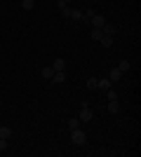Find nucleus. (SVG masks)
<instances>
[{
	"label": "nucleus",
	"instance_id": "nucleus-12",
	"mask_svg": "<svg viewBox=\"0 0 141 157\" xmlns=\"http://www.w3.org/2000/svg\"><path fill=\"white\" fill-rule=\"evenodd\" d=\"M80 124H82V122H80V120H78V117H71V120H68V122H66L68 131H71V129H78V127H80Z\"/></svg>",
	"mask_w": 141,
	"mask_h": 157
},
{
	"label": "nucleus",
	"instance_id": "nucleus-1",
	"mask_svg": "<svg viewBox=\"0 0 141 157\" xmlns=\"http://www.w3.org/2000/svg\"><path fill=\"white\" fill-rule=\"evenodd\" d=\"M71 141L82 148V145H87V134H85L80 127H78V129H71Z\"/></svg>",
	"mask_w": 141,
	"mask_h": 157
},
{
	"label": "nucleus",
	"instance_id": "nucleus-6",
	"mask_svg": "<svg viewBox=\"0 0 141 157\" xmlns=\"http://www.w3.org/2000/svg\"><path fill=\"white\" fill-rule=\"evenodd\" d=\"M122 75H125V73H120L118 68H111V71H108V80H111V82H120Z\"/></svg>",
	"mask_w": 141,
	"mask_h": 157
},
{
	"label": "nucleus",
	"instance_id": "nucleus-19",
	"mask_svg": "<svg viewBox=\"0 0 141 157\" xmlns=\"http://www.w3.org/2000/svg\"><path fill=\"white\" fill-rule=\"evenodd\" d=\"M59 10H61V17H64V19H71V7H59Z\"/></svg>",
	"mask_w": 141,
	"mask_h": 157
},
{
	"label": "nucleus",
	"instance_id": "nucleus-21",
	"mask_svg": "<svg viewBox=\"0 0 141 157\" xmlns=\"http://www.w3.org/2000/svg\"><path fill=\"white\" fill-rule=\"evenodd\" d=\"M7 150V138H0V152Z\"/></svg>",
	"mask_w": 141,
	"mask_h": 157
},
{
	"label": "nucleus",
	"instance_id": "nucleus-10",
	"mask_svg": "<svg viewBox=\"0 0 141 157\" xmlns=\"http://www.w3.org/2000/svg\"><path fill=\"white\" fill-rule=\"evenodd\" d=\"M108 113H113V115H118V113H120V103H118V101H108Z\"/></svg>",
	"mask_w": 141,
	"mask_h": 157
},
{
	"label": "nucleus",
	"instance_id": "nucleus-5",
	"mask_svg": "<svg viewBox=\"0 0 141 157\" xmlns=\"http://www.w3.org/2000/svg\"><path fill=\"white\" fill-rule=\"evenodd\" d=\"M101 33H104V35H111V38H113L115 33H118V26H113V24H104V26H101Z\"/></svg>",
	"mask_w": 141,
	"mask_h": 157
},
{
	"label": "nucleus",
	"instance_id": "nucleus-22",
	"mask_svg": "<svg viewBox=\"0 0 141 157\" xmlns=\"http://www.w3.org/2000/svg\"><path fill=\"white\" fill-rule=\"evenodd\" d=\"M68 2H71V0H59V2H57V5H59V7H66Z\"/></svg>",
	"mask_w": 141,
	"mask_h": 157
},
{
	"label": "nucleus",
	"instance_id": "nucleus-16",
	"mask_svg": "<svg viewBox=\"0 0 141 157\" xmlns=\"http://www.w3.org/2000/svg\"><path fill=\"white\" fill-rule=\"evenodd\" d=\"M12 136V129L10 127H0V138H10Z\"/></svg>",
	"mask_w": 141,
	"mask_h": 157
},
{
	"label": "nucleus",
	"instance_id": "nucleus-11",
	"mask_svg": "<svg viewBox=\"0 0 141 157\" xmlns=\"http://www.w3.org/2000/svg\"><path fill=\"white\" fill-rule=\"evenodd\" d=\"M115 68H118V71H120V73H127V71H129V68H132V63H129V61H127V59H122V61H120V63L115 66Z\"/></svg>",
	"mask_w": 141,
	"mask_h": 157
},
{
	"label": "nucleus",
	"instance_id": "nucleus-3",
	"mask_svg": "<svg viewBox=\"0 0 141 157\" xmlns=\"http://www.w3.org/2000/svg\"><path fill=\"white\" fill-rule=\"evenodd\" d=\"M89 24H92V28H101L106 24V17H104V14H94L92 19H89Z\"/></svg>",
	"mask_w": 141,
	"mask_h": 157
},
{
	"label": "nucleus",
	"instance_id": "nucleus-9",
	"mask_svg": "<svg viewBox=\"0 0 141 157\" xmlns=\"http://www.w3.org/2000/svg\"><path fill=\"white\" fill-rule=\"evenodd\" d=\"M52 82L54 85H64V82H66V73L61 71V73H54L52 75Z\"/></svg>",
	"mask_w": 141,
	"mask_h": 157
},
{
	"label": "nucleus",
	"instance_id": "nucleus-20",
	"mask_svg": "<svg viewBox=\"0 0 141 157\" xmlns=\"http://www.w3.org/2000/svg\"><path fill=\"white\" fill-rule=\"evenodd\" d=\"M106 98H108V101H118V92L108 89V92H106Z\"/></svg>",
	"mask_w": 141,
	"mask_h": 157
},
{
	"label": "nucleus",
	"instance_id": "nucleus-14",
	"mask_svg": "<svg viewBox=\"0 0 141 157\" xmlns=\"http://www.w3.org/2000/svg\"><path fill=\"white\" fill-rule=\"evenodd\" d=\"M99 42H101V47H106V49H108V47H113V38H111V35H104Z\"/></svg>",
	"mask_w": 141,
	"mask_h": 157
},
{
	"label": "nucleus",
	"instance_id": "nucleus-18",
	"mask_svg": "<svg viewBox=\"0 0 141 157\" xmlns=\"http://www.w3.org/2000/svg\"><path fill=\"white\" fill-rule=\"evenodd\" d=\"M96 80H99V78H89V80H87V89H89V92H94V89H96Z\"/></svg>",
	"mask_w": 141,
	"mask_h": 157
},
{
	"label": "nucleus",
	"instance_id": "nucleus-15",
	"mask_svg": "<svg viewBox=\"0 0 141 157\" xmlns=\"http://www.w3.org/2000/svg\"><path fill=\"white\" fill-rule=\"evenodd\" d=\"M21 7H24L26 12H31V10L35 7V0H21Z\"/></svg>",
	"mask_w": 141,
	"mask_h": 157
},
{
	"label": "nucleus",
	"instance_id": "nucleus-7",
	"mask_svg": "<svg viewBox=\"0 0 141 157\" xmlns=\"http://www.w3.org/2000/svg\"><path fill=\"white\" fill-rule=\"evenodd\" d=\"M71 19H73V21H80V24H89V21L85 19V14H82L80 10H71Z\"/></svg>",
	"mask_w": 141,
	"mask_h": 157
},
{
	"label": "nucleus",
	"instance_id": "nucleus-17",
	"mask_svg": "<svg viewBox=\"0 0 141 157\" xmlns=\"http://www.w3.org/2000/svg\"><path fill=\"white\" fill-rule=\"evenodd\" d=\"M52 75H54L52 66H49V68H42V80H52Z\"/></svg>",
	"mask_w": 141,
	"mask_h": 157
},
{
	"label": "nucleus",
	"instance_id": "nucleus-13",
	"mask_svg": "<svg viewBox=\"0 0 141 157\" xmlns=\"http://www.w3.org/2000/svg\"><path fill=\"white\" fill-rule=\"evenodd\" d=\"M89 38H92V40H96V42H99V40L104 38V33H101V28H92V31H89Z\"/></svg>",
	"mask_w": 141,
	"mask_h": 157
},
{
	"label": "nucleus",
	"instance_id": "nucleus-4",
	"mask_svg": "<svg viewBox=\"0 0 141 157\" xmlns=\"http://www.w3.org/2000/svg\"><path fill=\"white\" fill-rule=\"evenodd\" d=\"M111 85H113V82H111L108 78H99V80H96V89H101V92H108Z\"/></svg>",
	"mask_w": 141,
	"mask_h": 157
},
{
	"label": "nucleus",
	"instance_id": "nucleus-2",
	"mask_svg": "<svg viewBox=\"0 0 141 157\" xmlns=\"http://www.w3.org/2000/svg\"><path fill=\"white\" fill-rule=\"evenodd\" d=\"M78 120H80V122H92V120H94L92 108H89V105H82L80 113H78Z\"/></svg>",
	"mask_w": 141,
	"mask_h": 157
},
{
	"label": "nucleus",
	"instance_id": "nucleus-8",
	"mask_svg": "<svg viewBox=\"0 0 141 157\" xmlns=\"http://www.w3.org/2000/svg\"><path fill=\"white\" fill-rule=\"evenodd\" d=\"M52 71H54V73H61V71H66V61L61 59V56H59V59H54V63H52Z\"/></svg>",
	"mask_w": 141,
	"mask_h": 157
}]
</instances>
